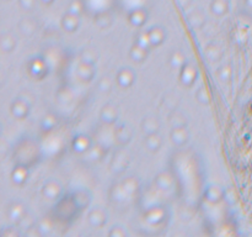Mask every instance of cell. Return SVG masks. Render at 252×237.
<instances>
[{
  "instance_id": "7dc6e473",
  "label": "cell",
  "mask_w": 252,
  "mask_h": 237,
  "mask_svg": "<svg viewBox=\"0 0 252 237\" xmlns=\"http://www.w3.org/2000/svg\"><path fill=\"white\" fill-rule=\"evenodd\" d=\"M97 87H99L101 92H109L112 88V82L109 77H102L99 80V83H97Z\"/></svg>"
},
{
  "instance_id": "816d5d0a",
  "label": "cell",
  "mask_w": 252,
  "mask_h": 237,
  "mask_svg": "<svg viewBox=\"0 0 252 237\" xmlns=\"http://www.w3.org/2000/svg\"><path fill=\"white\" fill-rule=\"evenodd\" d=\"M90 237H91V236H90Z\"/></svg>"
},
{
  "instance_id": "cb8c5ba5",
  "label": "cell",
  "mask_w": 252,
  "mask_h": 237,
  "mask_svg": "<svg viewBox=\"0 0 252 237\" xmlns=\"http://www.w3.org/2000/svg\"><path fill=\"white\" fill-rule=\"evenodd\" d=\"M186 20H187V24L192 29H202L205 25V22H207L205 14L202 9H195V10L190 11Z\"/></svg>"
},
{
  "instance_id": "7402d4cb",
  "label": "cell",
  "mask_w": 252,
  "mask_h": 237,
  "mask_svg": "<svg viewBox=\"0 0 252 237\" xmlns=\"http://www.w3.org/2000/svg\"><path fill=\"white\" fill-rule=\"evenodd\" d=\"M11 180H13L14 184L16 185H24L27 182L30 176L29 167L25 166V164H18V166L14 167V169L11 171Z\"/></svg>"
},
{
  "instance_id": "4dcf8cb0",
  "label": "cell",
  "mask_w": 252,
  "mask_h": 237,
  "mask_svg": "<svg viewBox=\"0 0 252 237\" xmlns=\"http://www.w3.org/2000/svg\"><path fill=\"white\" fill-rule=\"evenodd\" d=\"M149 52H150L149 50L141 47L137 43H133V46L129 50V57L132 58L133 61L137 62V63H142V62H144L148 58Z\"/></svg>"
},
{
  "instance_id": "d590c367",
  "label": "cell",
  "mask_w": 252,
  "mask_h": 237,
  "mask_svg": "<svg viewBox=\"0 0 252 237\" xmlns=\"http://www.w3.org/2000/svg\"><path fill=\"white\" fill-rule=\"evenodd\" d=\"M170 63H171V66L174 67V68H177L180 71L182 67L187 63V61H186L185 55H183L181 51L176 50L171 53V56H170Z\"/></svg>"
},
{
  "instance_id": "7c38bea8",
  "label": "cell",
  "mask_w": 252,
  "mask_h": 237,
  "mask_svg": "<svg viewBox=\"0 0 252 237\" xmlns=\"http://www.w3.org/2000/svg\"><path fill=\"white\" fill-rule=\"evenodd\" d=\"M75 72L78 78L80 79L81 82H85V83L94 80L95 77H96V67H95L94 64L85 63V62L79 61Z\"/></svg>"
},
{
  "instance_id": "484cf974",
  "label": "cell",
  "mask_w": 252,
  "mask_h": 237,
  "mask_svg": "<svg viewBox=\"0 0 252 237\" xmlns=\"http://www.w3.org/2000/svg\"><path fill=\"white\" fill-rule=\"evenodd\" d=\"M204 56L205 58L211 62H219L223 58L224 52L223 48L218 45V43L211 42L205 46L204 48Z\"/></svg>"
},
{
  "instance_id": "277c9868",
  "label": "cell",
  "mask_w": 252,
  "mask_h": 237,
  "mask_svg": "<svg viewBox=\"0 0 252 237\" xmlns=\"http://www.w3.org/2000/svg\"><path fill=\"white\" fill-rule=\"evenodd\" d=\"M69 195H71L72 200L75 204V206L78 208L79 211L88 209L89 206H90L91 200H92V198H91L92 195H91V193L89 192L88 189H85V188H78V189L72 192Z\"/></svg>"
},
{
  "instance_id": "f1b7e54d",
  "label": "cell",
  "mask_w": 252,
  "mask_h": 237,
  "mask_svg": "<svg viewBox=\"0 0 252 237\" xmlns=\"http://www.w3.org/2000/svg\"><path fill=\"white\" fill-rule=\"evenodd\" d=\"M162 137L160 136V134H154V135H148L144 138V145H145L146 150H149L150 152H158L160 151V148L162 147Z\"/></svg>"
},
{
  "instance_id": "603a6c76",
  "label": "cell",
  "mask_w": 252,
  "mask_h": 237,
  "mask_svg": "<svg viewBox=\"0 0 252 237\" xmlns=\"http://www.w3.org/2000/svg\"><path fill=\"white\" fill-rule=\"evenodd\" d=\"M18 27L24 36H32L37 32L39 24L35 18H24L18 21Z\"/></svg>"
},
{
  "instance_id": "44dd1931",
  "label": "cell",
  "mask_w": 252,
  "mask_h": 237,
  "mask_svg": "<svg viewBox=\"0 0 252 237\" xmlns=\"http://www.w3.org/2000/svg\"><path fill=\"white\" fill-rule=\"evenodd\" d=\"M60 24L67 32H75L80 27V16L65 11L60 19Z\"/></svg>"
},
{
  "instance_id": "f546056e",
  "label": "cell",
  "mask_w": 252,
  "mask_h": 237,
  "mask_svg": "<svg viewBox=\"0 0 252 237\" xmlns=\"http://www.w3.org/2000/svg\"><path fill=\"white\" fill-rule=\"evenodd\" d=\"M123 189L127 193L128 195H134L135 193L138 192L139 188H141V183H139V179L135 176H128L126 177L125 179L121 182Z\"/></svg>"
},
{
  "instance_id": "30bf717a",
  "label": "cell",
  "mask_w": 252,
  "mask_h": 237,
  "mask_svg": "<svg viewBox=\"0 0 252 237\" xmlns=\"http://www.w3.org/2000/svg\"><path fill=\"white\" fill-rule=\"evenodd\" d=\"M127 18H128V21H129L133 26L142 27L146 24V21H148L149 14L145 8H143V6H138V8L129 9Z\"/></svg>"
},
{
  "instance_id": "8992f818",
  "label": "cell",
  "mask_w": 252,
  "mask_h": 237,
  "mask_svg": "<svg viewBox=\"0 0 252 237\" xmlns=\"http://www.w3.org/2000/svg\"><path fill=\"white\" fill-rule=\"evenodd\" d=\"M42 195H43L46 199H50V200H57L62 197L63 188L58 180L55 179H47L42 185Z\"/></svg>"
},
{
  "instance_id": "d4e9b609",
  "label": "cell",
  "mask_w": 252,
  "mask_h": 237,
  "mask_svg": "<svg viewBox=\"0 0 252 237\" xmlns=\"http://www.w3.org/2000/svg\"><path fill=\"white\" fill-rule=\"evenodd\" d=\"M171 129H179V127H188V118L185 115V113H182L180 109L170 111L169 116H167Z\"/></svg>"
},
{
  "instance_id": "3957f363",
  "label": "cell",
  "mask_w": 252,
  "mask_h": 237,
  "mask_svg": "<svg viewBox=\"0 0 252 237\" xmlns=\"http://www.w3.org/2000/svg\"><path fill=\"white\" fill-rule=\"evenodd\" d=\"M107 221H108V216L107 213L100 206H94L91 208L88 213V222L95 229H102L106 226Z\"/></svg>"
},
{
  "instance_id": "9c48e42d",
  "label": "cell",
  "mask_w": 252,
  "mask_h": 237,
  "mask_svg": "<svg viewBox=\"0 0 252 237\" xmlns=\"http://www.w3.org/2000/svg\"><path fill=\"white\" fill-rule=\"evenodd\" d=\"M135 78H137V73L130 67H123L116 74V82L123 89L132 87L135 83Z\"/></svg>"
},
{
  "instance_id": "1f68e13d",
  "label": "cell",
  "mask_w": 252,
  "mask_h": 237,
  "mask_svg": "<svg viewBox=\"0 0 252 237\" xmlns=\"http://www.w3.org/2000/svg\"><path fill=\"white\" fill-rule=\"evenodd\" d=\"M209 9L216 16H223L230 10V3L226 0H213L209 4Z\"/></svg>"
},
{
  "instance_id": "8d00e7d4",
  "label": "cell",
  "mask_w": 252,
  "mask_h": 237,
  "mask_svg": "<svg viewBox=\"0 0 252 237\" xmlns=\"http://www.w3.org/2000/svg\"><path fill=\"white\" fill-rule=\"evenodd\" d=\"M134 43H137L138 46H141V47L145 48V50H149V51L153 48V46H151V43H150V40H149V36H148V32H146V30L139 31V34L135 36V42Z\"/></svg>"
},
{
  "instance_id": "e0dca14e",
  "label": "cell",
  "mask_w": 252,
  "mask_h": 237,
  "mask_svg": "<svg viewBox=\"0 0 252 237\" xmlns=\"http://www.w3.org/2000/svg\"><path fill=\"white\" fill-rule=\"evenodd\" d=\"M91 147H92V142H91L90 136L86 134H78L72 141V148L76 153H88Z\"/></svg>"
},
{
  "instance_id": "4fadbf2b",
  "label": "cell",
  "mask_w": 252,
  "mask_h": 237,
  "mask_svg": "<svg viewBox=\"0 0 252 237\" xmlns=\"http://www.w3.org/2000/svg\"><path fill=\"white\" fill-rule=\"evenodd\" d=\"M224 194H225V189L221 188L220 185L209 184L204 190V199L208 203L216 205V204H219L224 200Z\"/></svg>"
},
{
  "instance_id": "5bb4252c",
  "label": "cell",
  "mask_w": 252,
  "mask_h": 237,
  "mask_svg": "<svg viewBox=\"0 0 252 237\" xmlns=\"http://www.w3.org/2000/svg\"><path fill=\"white\" fill-rule=\"evenodd\" d=\"M154 183H155V187L159 190H162V192H166L170 190L175 184V178L169 171H162L159 172L158 174L154 178Z\"/></svg>"
},
{
  "instance_id": "d6a6232c",
  "label": "cell",
  "mask_w": 252,
  "mask_h": 237,
  "mask_svg": "<svg viewBox=\"0 0 252 237\" xmlns=\"http://www.w3.org/2000/svg\"><path fill=\"white\" fill-rule=\"evenodd\" d=\"M95 22H96L97 26L101 27V29H107V27L111 26L112 22H113V18H112L111 14L108 13V10L102 11V13L96 14V16H95Z\"/></svg>"
},
{
  "instance_id": "6da1fadb",
  "label": "cell",
  "mask_w": 252,
  "mask_h": 237,
  "mask_svg": "<svg viewBox=\"0 0 252 237\" xmlns=\"http://www.w3.org/2000/svg\"><path fill=\"white\" fill-rule=\"evenodd\" d=\"M144 220L150 226H162L167 220V210L165 206L154 205L150 206L144 213Z\"/></svg>"
},
{
  "instance_id": "9a60e30c",
  "label": "cell",
  "mask_w": 252,
  "mask_h": 237,
  "mask_svg": "<svg viewBox=\"0 0 252 237\" xmlns=\"http://www.w3.org/2000/svg\"><path fill=\"white\" fill-rule=\"evenodd\" d=\"M160 127H162V122H160L158 116L155 115H146L141 122V129L145 136H148V135L159 134Z\"/></svg>"
},
{
  "instance_id": "7a4b0ae2",
  "label": "cell",
  "mask_w": 252,
  "mask_h": 237,
  "mask_svg": "<svg viewBox=\"0 0 252 237\" xmlns=\"http://www.w3.org/2000/svg\"><path fill=\"white\" fill-rule=\"evenodd\" d=\"M27 71H29L30 76L35 79H43L48 76L50 73V67H48L47 61L43 57L31 58L27 63Z\"/></svg>"
},
{
  "instance_id": "7bdbcfd3",
  "label": "cell",
  "mask_w": 252,
  "mask_h": 237,
  "mask_svg": "<svg viewBox=\"0 0 252 237\" xmlns=\"http://www.w3.org/2000/svg\"><path fill=\"white\" fill-rule=\"evenodd\" d=\"M224 201L229 204V205H234L237 201V194L233 187H229L225 189V194H224Z\"/></svg>"
},
{
  "instance_id": "8fae6325",
  "label": "cell",
  "mask_w": 252,
  "mask_h": 237,
  "mask_svg": "<svg viewBox=\"0 0 252 237\" xmlns=\"http://www.w3.org/2000/svg\"><path fill=\"white\" fill-rule=\"evenodd\" d=\"M129 164V155L126 150L121 148L120 151L114 153L111 159V169L116 173H122Z\"/></svg>"
},
{
  "instance_id": "681fc988",
  "label": "cell",
  "mask_w": 252,
  "mask_h": 237,
  "mask_svg": "<svg viewBox=\"0 0 252 237\" xmlns=\"http://www.w3.org/2000/svg\"><path fill=\"white\" fill-rule=\"evenodd\" d=\"M18 5L22 9H25V10H31V9L36 5V3H35L34 0H20V1H18Z\"/></svg>"
},
{
  "instance_id": "d6986e66",
  "label": "cell",
  "mask_w": 252,
  "mask_h": 237,
  "mask_svg": "<svg viewBox=\"0 0 252 237\" xmlns=\"http://www.w3.org/2000/svg\"><path fill=\"white\" fill-rule=\"evenodd\" d=\"M114 138L118 145H128L133 138V129L128 124H121L114 131Z\"/></svg>"
},
{
  "instance_id": "74e56055",
  "label": "cell",
  "mask_w": 252,
  "mask_h": 237,
  "mask_svg": "<svg viewBox=\"0 0 252 237\" xmlns=\"http://www.w3.org/2000/svg\"><path fill=\"white\" fill-rule=\"evenodd\" d=\"M84 10H85V3L79 1V0H74V1L69 3V5H68L67 8V13L74 14V15L78 16H80Z\"/></svg>"
},
{
  "instance_id": "c3c4849f",
  "label": "cell",
  "mask_w": 252,
  "mask_h": 237,
  "mask_svg": "<svg viewBox=\"0 0 252 237\" xmlns=\"http://www.w3.org/2000/svg\"><path fill=\"white\" fill-rule=\"evenodd\" d=\"M24 234H25V237H43L44 236V235L41 232V230L38 229V226H37V225H36V226L31 227V229L26 230Z\"/></svg>"
},
{
  "instance_id": "b9f144b4",
  "label": "cell",
  "mask_w": 252,
  "mask_h": 237,
  "mask_svg": "<svg viewBox=\"0 0 252 237\" xmlns=\"http://www.w3.org/2000/svg\"><path fill=\"white\" fill-rule=\"evenodd\" d=\"M218 76L221 80H224V82H226V80H230L233 77L232 66H229V64H224V66L219 67Z\"/></svg>"
},
{
  "instance_id": "ee69618b",
  "label": "cell",
  "mask_w": 252,
  "mask_h": 237,
  "mask_svg": "<svg viewBox=\"0 0 252 237\" xmlns=\"http://www.w3.org/2000/svg\"><path fill=\"white\" fill-rule=\"evenodd\" d=\"M1 237H25V234L16 227H8L1 231Z\"/></svg>"
},
{
  "instance_id": "f6af8a7d",
  "label": "cell",
  "mask_w": 252,
  "mask_h": 237,
  "mask_svg": "<svg viewBox=\"0 0 252 237\" xmlns=\"http://www.w3.org/2000/svg\"><path fill=\"white\" fill-rule=\"evenodd\" d=\"M37 226H38V229L41 230L42 234L46 235V234H48L51 230H52L53 225H52V222L47 219V217H44V219L39 220V221L37 222Z\"/></svg>"
},
{
  "instance_id": "52a82bcc",
  "label": "cell",
  "mask_w": 252,
  "mask_h": 237,
  "mask_svg": "<svg viewBox=\"0 0 252 237\" xmlns=\"http://www.w3.org/2000/svg\"><path fill=\"white\" fill-rule=\"evenodd\" d=\"M100 120L106 125H113L118 121L120 110L113 103H106L100 110Z\"/></svg>"
},
{
  "instance_id": "60d3db41",
  "label": "cell",
  "mask_w": 252,
  "mask_h": 237,
  "mask_svg": "<svg viewBox=\"0 0 252 237\" xmlns=\"http://www.w3.org/2000/svg\"><path fill=\"white\" fill-rule=\"evenodd\" d=\"M104 155H105V150L101 145L92 146L91 150L88 152V156L92 159V161H99V159H101V158L104 157Z\"/></svg>"
},
{
  "instance_id": "4316f807",
  "label": "cell",
  "mask_w": 252,
  "mask_h": 237,
  "mask_svg": "<svg viewBox=\"0 0 252 237\" xmlns=\"http://www.w3.org/2000/svg\"><path fill=\"white\" fill-rule=\"evenodd\" d=\"M100 58L99 51L94 46H88V47L83 48L80 52V62H85V63L96 64Z\"/></svg>"
},
{
  "instance_id": "ba28073f",
  "label": "cell",
  "mask_w": 252,
  "mask_h": 237,
  "mask_svg": "<svg viewBox=\"0 0 252 237\" xmlns=\"http://www.w3.org/2000/svg\"><path fill=\"white\" fill-rule=\"evenodd\" d=\"M180 80L185 87H193L198 78V69L192 63L187 62L185 66L180 69Z\"/></svg>"
},
{
  "instance_id": "836d02e7",
  "label": "cell",
  "mask_w": 252,
  "mask_h": 237,
  "mask_svg": "<svg viewBox=\"0 0 252 237\" xmlns=\"http://www.w3.org/2000/svg\"><path fill=\"white\" fill-rule=\"evenodd\" d=\"M196 100L199 104H202V105H209V103H211L212 100V97L208 88L205 87V85H202V87H199L196 90Z\"/></svg>"
},
{
  "instance_id": "f35d334b",
  "label": "cell",
  "mask_w": 252,
  "mask_h": 237,
  "mask_svg": "<svg viewBox=\"0 0 252 237\" xmlns=\"http://www.w3.org/2000/svg\"><path fill=\"white\" fill-rule=\"evenodd\" d=\"M57 122V116H55L54 114H47V115L43 118V120H42L41 125L42 127H43V130H52L53 127H55Z\"/></svg>"
},
{
  "instance_id": "5b68a950",
  "label": "cell",
  "mask_w": 252,
  "mask_h": 237,
  "mask_svg": "<svg viewBox=\"0 0 252 237\" xmlns=\"http://www.w3.org/2000/svg\"><path fill=\"white\" fill-rule=\"evenodd\" d=\"M10 111L14 118L24 120L31 113V105H30L29 101L22 99V98H16V99L11 101Z\"/></svg>"
},
{
  "instance_id": "2e32d148",
  "label": "cell",
  "mask_w": 252,
  "mask_h": 237,
  "mask_svg": "<svg viewBox=\"0 0 252 237\" xmlns=\"http://www.w3.org/2000/svg\"><path fill=\"white\" fill-rule=\"evenodd\" d=\"M146 32H148L149 40H150L153 48L162 46L165 42V40H166V30L162 26H160V25H154V26L149 27Z\"/></svg>"
},
{
  "instance_id": "83f0119b",
  "label": "cell",
  "mask_w": 252,
  "mask_h": 237,
  "mask_svg": "<svg viewBox=\"0 0 252 237\" xmlns=\"http://www.w3.org/2000/svg\"><path fill=\"white\" fill-rule=\"evenodd\" d=\"M18 46V40L11 32H4L0 36V47L4 52H13Z\"/></svg>"
},
{
  "instance_id": "f907efd6",
  "label": "cell",
  "mask_w": 252,
  "mask_h": 237,
  "mask_svg": "<svg viewBox=\"0 0 252 237\" xmlns=\"http://www.w3.org/2000/svg\"><path fill=\"white\" fill-rule=\"evenodd\" d=\"M246 5H247V6H251V8H252V1H247Z\"/></svg>"
},
{
  "instance_id": "ac0fdd59",
  "label": "cell",
  "mask_w": 252,
  "mask_h": 237,
  "mask_svg": "<svg viewBox=\"0 0 252 237\" xmlns=\"http://www.w3.org/2000/svg\"><path fill=\"white\" fill-rule=\"evenodd\" d=\"M190 137L191 134L188 127L171 129V131H170V138H171L172 143H174L175 146H179V147L187 145V142L190 141Z\"/></svg>"
},
{
  "instance_id": "e575fe53",
  "label": "cell",
  "mask_w": 252,
  "mask_h": 237,
  "mask_svg": "<svg viewBox=\"0 0 252 237\" xmlns=\"http://www.w3.org/2000/svg\"><path fill=\"white\" fill-rule=\"evenodd\" d=\"M129 195L125 192L122 184H114L111 189V199L116 203H122L125 201Z\"/></svg>"
},
{
  "instance_id": "ffe728a7",
  "label": "cell",
  "mask_w": 252,
  "mask_h": 237,
  "mask_svg": "<svg viewBox=\"0 0 252 237\" xmlns=\"http://www.w3.org/2000/svg\"><path fill=\"white\" fill-rule=\"evenodd\" d=\"M27 210L25 205L20 201H11L8 206V216L13 221L20 222L27 215Z\"/></svg>"
},
{
  "instance_id": "bcb514c9",
  "label": "cell",
  "mask_w": 252,
  "mask_h": 237,
  "mask_svg": "<svg viewBox=\"0 0 252 237\" xmlns=\"http://www.w3.org/2000/svg\"><path fill=\"white\" fill-rule=\"evenodd\" d=\"M72 99H73V94H72L71 90L67 89V88H63V89L60 90V93H58V100L62 101V103L68 104L69 101H72Z\"/></svg>"
},
{
  "instance_id": "ab89813d",
  "label": "cell",
  "mask_w": 252,
  "mask_h": 237,
  "mask_svg": "<svg viewBox=\"0 0 252 237\" xmlns=\"http://www.w3.org/2000/svg\"><path fill=\"white\" fill-rule=\"evenodd\" d=\"M107 237H128L127 230L121 225H113L112 227H109Z\"/></svg>"
}]
</instances>
